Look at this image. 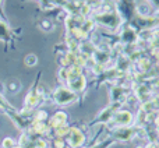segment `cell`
Here are the masks:
<instances>
[{"instance_id": "obj_1", "label": "cell", "mask_w": 159, "mask_h": 148, "mask_svg": "<svg viewBox=\"0 0 159 148\" xmlns=\"http://www.w3.org/2000/svg\"><path fill=\"white\" fill-rule=\"evenodd\" d=\"M55 99L57 104L66 105V104H70V102L74 101L75 95L70 90H67V88H59V90L55 92Z\"/></svg>"}, {"instance_id": "obj_2", "label": "cell", "mask_w": 159, "mask_h": 148, "mask_svg": "<svg viewBox=\"0 0 159 148\" xmlns=\"http://www.w3.org/2000/svg\"><path fill=\"white\" fill-rule=\"evenodd\" d=\"M84 141V136L81 134V132H78L77 129L71 130V136H70V144L71 147H80Z\"/></svg>"}, {"instance_id": "obj_3", "label": "cell", "mask_w": 159, "mask_h": 148, "mask_svg": "<svg viewBox=\"0 0 159 148\" xmlns=\"http://www.w3.org/2000/svg\"><path fill=\"white\" fill-rule=\"evenodd\" d=\"M130 120H131V115L129 112H119L116 115V122L119 124H127L130 123Z\"/></svg>"}, {"instance_id": "obj_4", "label": "cell", "mask_w": 159, "mask_h": 148, "mask_svg": "<svg viewBox=\"0 0 159 148\" xmlns=\"http://www.w3.org/2000/svg\"><path fill=\"white\" fill-rule=\"evenodd\" d=\"M84 84H85V80L82 78V77H73V81H71V88L73 90H82L84 88Z\"/></svg>"}, {"instance_id": "obj_5", "label": "cell", "mask_w": 159, "mask_h": 148, "mask_svg": "<svg viewBox=\"0 0 159 148\" xmlns=\"http://www.w3.org/2000/svg\"><path fill=\"white\" fill-rule=\"evenodd\" d=\"M36 63V58L35 55H30L25 58V64H28V66H32V64Z\"/></svg>"}, {"instance_id": "obj_6", "label": "cell", "mask_w": 159, "mask_h": 148, "mask_svg": "<svg viewBox=\"0 0 159 148\" xmlns=\"http://www.w3.org/2000/svg\"><path fill=\"white\" fill-rule=\"evenodd\" d=\"M3 146H4L6 148H13L14 141H13V140H10V138H6V140L3 141Z\"/></svg>"}, {"instance_id": "obj_7", "label": "cell", "mask_w": 159, "mask_h": 148, "mask_svg": "<svg viewBox=\"0 0 159 148\" xmlns=\"http://www.w3.org/2000/svg\"><path fill=\"white\" fill-rule=\"evenodd\" d=\"M55 144H56V147H57V148H63V141H61V140H57Z\"/></svg>"}, {"instance_id": "obj_8", "label": "cell", "mask_w": 159, "mask_h": 148, "mask_svg": "<svg viewBox=\"0 0 159 148\" xmlns=\"http://www.w3.org/2000/svg\"><path fill=\"white\" fill-rule=\"evenodd\" d=\"M145 148H159V147H158L155 143H151V144H148V146H147Z\"/></svg>"}, {"instance_id": "obj_9", "label": "cell", "mask_w": 159, "mask_h": 148, "mask_svg": "<svg viewBox=\"0 0 159 148\" xmlns=\"http://www.w3.org/2000/svg\"><path fill=\"white\" fill-rule=\"evenodd\" d=\"M138 148H140V147H138ZM141 148H143V147H141Z\"/></svg>"}]
</instances>
